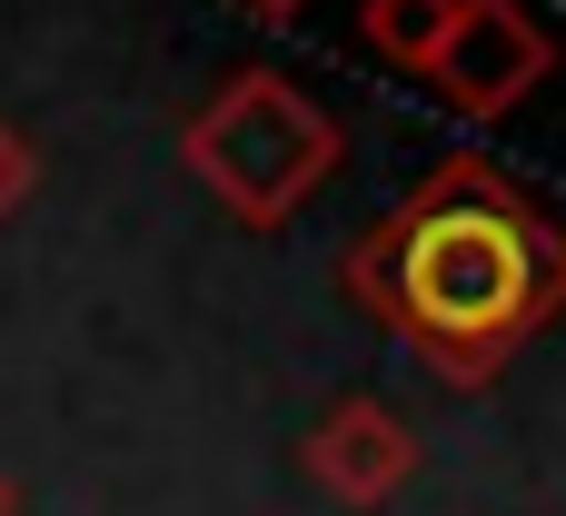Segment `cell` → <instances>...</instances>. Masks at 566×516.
Listing matches in <instances>:
<instances>
[{
	"instance_id": "cell-7",
	"label": "cell",
	"mask_w": 566,
	"mask_h": 516,
	"mask_svg": "<svg viewBox=\"0 0 566 516\" xmlns=\"http://www.w3.org/2000/svg\"><path fill=\"white\" fill-rule=\"evenodd\" d=\"M249 10H269V20H289V10H308V0H249Z\"/></svg>"
},
{
	"instance_id": "cell-8",
	"label": "cell",
	"mask_w": 566,
	"mask_h": 516,
	"mask_svg": "<svg viewBox=\"0 0 566 516\" xmlns=\"http://www.w3.org/2000/svg\"><path fill=\"white\" fill-rule=\"evenodd\" d=\"M0 516H20V497H10V477H0Z\"/></svg>"
},
{
	"instance_id": "cell-5",
	"label": "cell",
	"mask_w": 566,
	"mask_h": 516,
	"mask_svg": "<svg viewBox=\"0 0 566 516\" xmlns=\"http://www.w3.org/2000/svg\"><path fill=\"white\" fill-rule=\"evenodd\" d=\"M448 20H458V0H368V50L398 60V70H428Z\"/></svg>"
},
{
	"instance_id": "cell-4",
	"label": "cell",
	"mask_w": 566,
	"mask_h": 516,
	"mask_svg": "<svg viewBox=\"0 0 566 516\" xmlns=\"http://www.w3.org/2000/svg\"><path fill=\"white\" fill-rule=\"evenodd\" d=\"M408 467H418V438H408V418H388L378 398H348L338 418L308 428V477H318L338 507H378V497H398Z\"/></svg>"
},
{
	"instance_id": "cell-6",
	"label": "cell",
	"mask_w": 566,
	"mask_h": 516,
	"mask_svg": "<svg viewBox=\"0 0 566 516\" xmlns=\"http://www.w3.org/2000/svg\"><path fill=\"white\" fill-rule=\"evenodd\" d=\"M30 179H40V159H30V139H20V129L0 119V219H10V209L30 199Z\"/></svg>"
},
{
	"instance_id": "cell-3",
	"label": "cell",
	"mask_w": 566,
	"mask_h": 516,
	"mask_svg": "<svg viewBox=\"0 0 566 516\" xmlns=\"http://www.w3.org/2000/svg\"><path fill=\"white\" fill-rule=\"evenodd\" d=\"M537 70H547V30H537L527 10H507V0H458L448 40H438V60H428V80H438L458 109H478V119L517 109V99L537 89Z\"/></svg>"
},
{
	"instance_id": "cell-2",
	"label": "cell",
	"mask_w": 566,
	"mask_h": 516,
	"mask_svg": "<svg viewBox=\"0 0 566 516\" xmlns=\"http://www.w3.org/2000/svg\"><path fill=\"white\" fill-rule=\"evenodd\" d=\"M189 169L239 209V219H259V229H279L328 169H338V129L289 89V80H269V70H249V80H229L199 119H189Z\"/></svg>"
},
{
	"instance_id": "cell-1",
	"label": "cell",
	"mask_w": 566,
	"mask_h": 516,
	"mask_svg": "<svg viewBox=\"0 0 566 516\" xmlns=\"http://www.w3.org/2000/svg\"><path fill=\"white\" fill-rule=\"evenodd\" d=\"M358 288L388 308V328L408 348H428L458 388H478L566 298V239L517 189L448 169L418 209H398L358 249Z\"/></svg>"
}]
</instances>
